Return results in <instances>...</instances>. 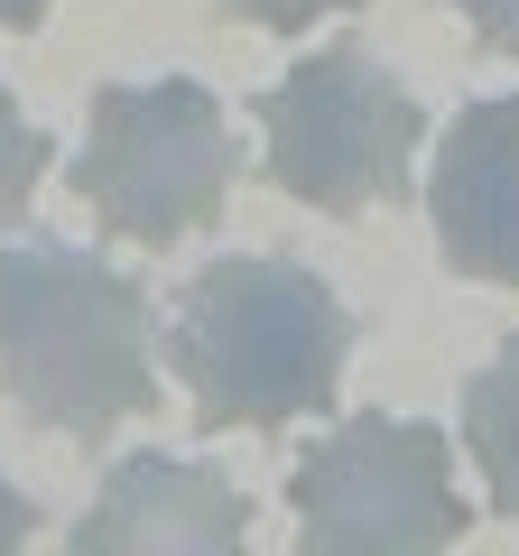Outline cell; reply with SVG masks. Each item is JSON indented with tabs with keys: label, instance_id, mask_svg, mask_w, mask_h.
<instances>
[{
	"label": "cell",
	"instance_id": "obj_1",
	"mask_svg": "<svg viewBox=\"0 0 519 556\" xmlns=\"http://www.w3.org/2000/svg\"><path fill=\"white\" fill-rule=\"evenodd\" d=\"M353 362V316L316 269L279 251H223L167 306V371L204 427H298L325 417Z\"/></svg>",
	"mask_w": 519,
	"mask_h": 556
},
{
	"label": "cell",
	"instance_id": "obj_2",
	"mask_svg": "<svg viewBox=\"0 0 519 556\" xmlns=\"http://www.w3.org/2000/svg\"><path fill=\"white\" fill-rule=\"evenodd\" d=\"M0 390L47 437L102 445L149 408V288L130 269L65 241H10L0 251Z\"/></svg>",
	"mask_w": 519,
	"mask_h": 556
},
{
	"label": "cell",
	"instance_id": "obj_3",
	"mask_svg": "<svg viewBox=\"0 0 519 556\" xmlns=\"http://www.w3.org/2000/svg\"><path fill=\"white\" fill-rule=\"evenodd\" d=\"M75 186L93 204V223L112 241H140V251H167V241L204 232V223L232 204L241 186V139L223 121V102L186 75L159 84H102L93 93V130H84Z\"/></svg>",
	"mask_w": 519,
	"mask_h": 556
},
{
	"label": "cell",
	"instance_id": "obj_4",
	"mask_svg": "<svg viewBox=\"0 0 519 556\" xmlns=\"http://www.w3.org/2000/svg\"><path fill=\"white\" fill-rule=\"evenodd\" d=\"M418 139H427L418 93L353 38L298 56V75H279L260 93V159H269V177L298 204H316V214L400 204Z\"/></svg>",
	"mask_w": 519,
	"mask_h": 556
},
{
	"label": "cell",
	"instance_id": "obj_5",
	"mask_svg": "<svg viewBox=\"0 0 519 556\" xmlns=\"http://www.w3.org/2000/svg\"><path fill=\"white\" fill-rule=\"evenodd\" d=\"M288 510H298V538L316 556H418V547L464 538L473 501L455 492L445 427L362 408L298 455Z\"/></svg>",
	"mask_w": 519,
	"mask_h": 556
},
{
	"label": "cell",
	"instance_id": "obj_6",
	"mask_svg": "<svg viewBox=\"0 0 519 556\" xmlns=\"http://www.w3.org/2000/svg\"><path fill=\"white\" fill-rule=\"evenodd\" d=\"M427 223H436L445 269L519 288V93H482L445 121Z\"/></svg>",
	"mask_w": 519,
	"mask_h": 556
},
{
	"label": "cell",
	"instance_id": "obj_7",
	"mask_svg": "<svg viewBox=\"0 0 519 556\" xmlns=\"http://www.w3.org/2000/svg\"><path fill=\"white\" fill-rule=\"evenodd\" d=\"M241 538H251V501L177 455L112 464L102 501L75 519V547H241Z\"/></svg>",
	"mask_w": 519,
	"mask_h": 556
},
{
	"label": "cell",
	"instance_id": "obj_8",
	"mask_svg": "<svg viewBox=\"0 0 519 556\" xmlns=\"http://www.w3.org/2000/svg\"><path fill=\"white\" fill-rule=\"evenodd\" d=\"M464 455L492 482V510L519 519V334L464 380Z\"/></svg>",
	"mask_w": 519,
	"mask_h": 556
},
{
	"label": "cell",
	"instance_id": "obj_9",
	"mask_svg": "<svg viewBox=\"0 0 519 556\" xmlns=\"http://www.w3.org/2000/svg\"><path fill=\"white\" fill-rule=\"evenodd\" d=\"M47 159H56V139L20 112V93H0V223H20L28 204H38Z\"/></svg>",
	"mask_w": 519,
	"mask_h": 556
},
{
	"label": "cell",
	"instance_id": "obj_10",
	"mask_svg": "<svg viewBox=\"0 0 519 556\" xmlns=\"http://www.w3.org/2000/svg\"><path fill=\"white\" fill-rule=\"evenodd\" d=\"M334 10H362V0H223V20H251L269 38H298V28L334 20Z\"/></svg>",
	"mask_w": 519,
	"mask_h": 556
},
{
	"label": "cell",
	"instance_id": "obj_11",
	"mask_svg": "<svg viewBox=\"0 0 519 556\" xmlns=\"http://www.w3.org/2000/svg\"><path fill=\"white\" fill-rule=\"evenodd\" d=\"M464 10V28H473L492 56H519V0H455Z\"/></svg>",
	"mask_w": 519,
	"mask_h": 556
},
{
	"label": "cell",
	"instance_id": "obj_12",
	"mask_svg": "<svg viewBox=\"0 0 519 556\" xmlns=\"http://www.w3.org/2000/svg\"><path fill=\"white\" fill-rule=\"evenodd\" d=\"M28 538H38V501L0 482V547H28Z\"/></svg>",
	"mask_w": 519,
	"mask_h": 556
},
{
	"label": "cell",
	"instance_id": "obj_13",
	"mask_svg": "<svg viewBox=\"0 0 519 556\" xmlns=\"http://www.w3.org/2000/svg\"><path fill=\"white\" fill-rule=\"evenodd\" d=\"M47 10H56V0H0V28H38Z\"/></svg>",
	"mask_w": 519,
	"mask_h": 556
}]
</instances>
